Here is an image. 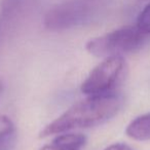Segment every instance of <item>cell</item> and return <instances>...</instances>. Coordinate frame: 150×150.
<instances>
[{"mask_svg":"<svg viewBox=\"0 0 150 150\" xmlns=\"http://www.w3.org/2000/svg\"><path fill=\"white\" fill-rule=\"evenodd\" d=\"M123 104V98L111 93L100 96H86V99L74 103L63 114L45 125L39 137L68 133L78 129L97 127L110 120L119 112Z\"/></svg>","mask_w":150,"mask_h":150,"instance_id":"6da1fadb","label":"cell"},{"mask_svg":"<svg viewBox=\"0 0 150 150\" xmlns=\"http://www.w3.org/2000/svg\"><path fill=\"white\" fill-rule=\"evenodd\" d=\"M99 13L98 0H65L48 9L43 18V26L48 31H66L88 25Z\"/></svg>","mask_w":150,"mask_h":150,"instance_id":"7a4b0ae2","label":"cell"},{"mask_svg":"<svg viewBox=\"0 0 150 150\" xmlns=\"http://www.w3.org/2000/svg\"><path fill=\"white\" fill-rule=\"evenodd\" d=\"M147 37L137 26H125L90 39L86 44V50L97 58L123 57L139 50L145 44Z\"/></svg>","mask_w":150,"mask_h":150,"instance_id":"3957f363","label":"cell"},{"mask_svg":"<svg viewBox=\"0 0 150 150\" xmlns=\"http://www.w3.org/2000/svg\"><path fill=\"white\" fill-rule=\"evenodd\" d=\"M127 69L123 57L106 58L98 64L81 83L80 91L86 96H100L113 93Z\"/></svg>","mask_w":150,"mask_h":150,"instance_id":"277c9868","label":"cell"},{"mask_svg":"<svg viewBox=\"0 0 150 150\" xmlns=\"http://www.w3.org/2000/svg\"><path fill=\"white\" fill-rule=\"evenodd\" d=\"M86 143V137L80 133L59 134L50 143L40 150H81Z\"/></svg>","mask_w":150,"mask_h":150,"instance_id":"5b68a950","label":"cell"},{"mask_svg":"<svg viewBox=\"0 0 150 150\" xmlns=\"http://www.w3.org/2000/svg\"><path fill=\"white\" fill-rule=\"evenodd\" d=\"M125 135L136 141L150 140V112L136 117L127 125Z\"/></svg>","mask_w":150,"mask_h":150,"instance_id":"8992f818","label":"cell"},{"mask_svg":"<svg viewBox=\"0 0 150 150\" xmlns=\"http://www.w3.org/2000/svg\"><path fill=\"white\" fill-rule=\"evenodd\" d=\"M17 143V127L6 115H0V150H13Z\"/></svg>","mask_w":150,"mask_h":150,"instance_id":"52a82bcc","label":"cell"},{"mask_svg":"<svg viewBox=\"0 0 150 150\" xmlns=\"http://www.w3.org/2000/svg\"><path fill=\"white\" fill-rule=\"evenodd\" d=\"M35 0H2L1 15L5 20H13L31 8Z\"/></svg>","mask_w":150,"mask_h":150,"instance_id":"ba28073f","label":"cell"},{"mask_svg":"<svg viewBox=\"0 0 150 150\" xmlns=\"http://www.w3.org/2000/svg\"><path fill=\"white\" fill-rule=\"evenodd\" d=\"M136 26L144 34L150 35V2L139 13Z\"/></svg>","mask_w":150,"mask_h":150,"instance_id":"9c48e42d","label":"cell"},{"mask_svg":"<svg viewBox=\"0 0 150 150\" xmlns=\"http://www.w3.org/2000/svg\"><path fill=\"white\" fill-rule=\"evenodd\" d=\"M104 150H133V149H132V147H129V145H127L125 143H115L108 146Z\"/></svg>","mask_w":150,"mask_h":150,"instance_id":"30bf717a","label":"cell"},{"mask_svg":"<svg viewBox=\"0 0 150 150\" xmlns=\"http://www.w3.org/2000/svg\"><path fill=\"white\" fill-rule=\"evenodd\" d=\"M2 88H3V86H2V82L0 81V95H1V93H2Z\"/></svg>","mask_w":150,"mask_h":150,"instance_id":"8fae6325","label":"cell"}]
</instances>
